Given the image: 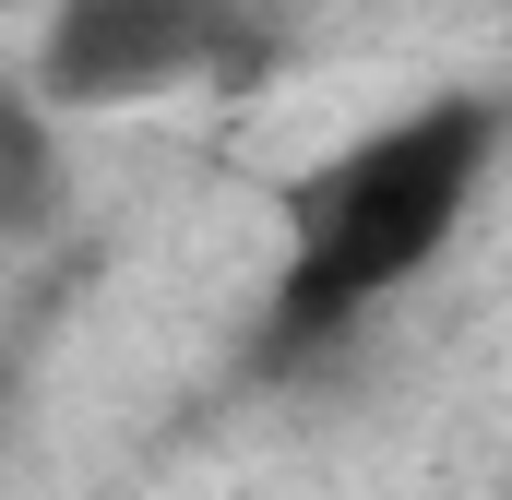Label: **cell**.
<instances>
[{
    "instance_id": "1",
    "label": "cell",
    "mask_w": 512,
    "mask_h": 500,
    "mask_svg": "<svg viewBox=\"0 0 512 500\" xmlns=\"http://www.w3.org/2000/svg\"><path fill=\"white\" fill-rule=\"evenodd\" d=\"M501 143V108L489 96H441L417 120L370 131L358 155H334L322 179H298L286 203V286H274V334L310 346L334 322H358L370 298H393L429 250L453 239L477 167Z\"/></svg>"
},
{
    "instance_id": "2",
    "label": "cell",
    "mask_w": 512,
    "mask_h": 500,
    "mask_svg": "<svg viewBox=\"0 0 512 500\" xmlns=\"http://www.w3.org/2000/svg\"><path fill=\"white\" fill-rule=\"evenodd\" d=\"M251 24L239 0H60L36 84L60 108H120V96H167L191 72H239Z\"/></svg>"
},
{
    "instance_id": "3",
    "label": "cell",
    "mask_w": 512,
    "mask_h": 500,
    "mask_svg": "<svg viewBox=\"0 0 512 500\" xmlns=\"http://www.w3.org/2000/svg\"><path fill=\"white\" fill-rule=\"evenodd\" d=\"M24 215H48V131L0 84V227H24Z\"/></svg>"
}]
</instances>
